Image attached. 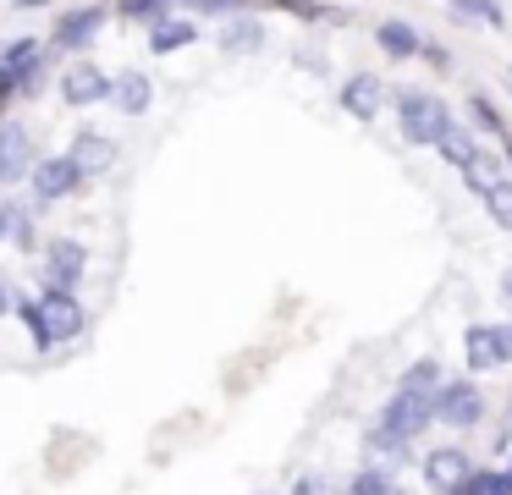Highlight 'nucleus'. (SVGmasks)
<instances>
[{"instance_id": "nucleus-1", "label": "nucleus", "mask_w": 512, "mask_h": 495, "mask_svg": "<svg viewBox=\"0 0 512 495\" xmlns=\"http://www.w3.org/2000/svg\"><path fill=\"white\" fill-rule=\"evenodd\" d=\"M23 319H28V336L39 341V347H56V341H72V336H83V325H89V314H83V303L72 292H39V303H28L23 308Z\"/></svg>"}, {"instance_id": "nucleus-2", "label": "nucleus", "mask_w": 512, "mask_h": 495, "mask_svg": "<svg viewBox=\"0 0 512 495\" xmlns=\"http://www.w3.org/2000/svg\"><path fill=\"white\" fill-rule=\"evenodd\" d=\"M397 116H402V138L419 143V149H435V138L452 127L446 105H441V99H430V94H402L397 99Z\"/></svg>"}, {"instance_id": "nucleus-3", "label": "nucleus", "mask_w": 512, "mask_h": 495, "mask_svg": "<svg viewBox=\"0 0 512 495\" xmlns=\"http://www.w3.org/2000/svg\"><path fill=\"white\" fill-rule=\"evenodd\" d=\"M479 413H485V396H479L474 380H441V391H435V418L452 429H474Z\"/></svg>"}, {"instance_id": "nucleus-4", "label": "nucleus", "mask_w": 512, "mask_h": 495, "mask_svg": "<svg viewBox=\"0 0 512 495\" xmlns=\"http://www.w3.org/2000/svg\"><path fill=\"white\" fill-rule=\"evenodd\" d=\"M380 424L391 429V435H402V440H413V435H424V429L435 424V396H419V391H397L386 402V413H380Z\"/></svg>"}, {"instance_id": "nucleus-5", "label": "nucleus", "mask_w": 512, "mask_h": 495, "mask_svg": "<svg viewBox=\"0 0 512 495\" xmlns=\"http://www.w3.org/2000/svg\"><path fill=\"white\" fill-rule=\"evenodd\" d=\"M83 270H89V253H83L72 237H56V242L45 248V275H50V292H72V286L83 281Z\"/></svg>"}, {"instance_id": "nucleus-6", "label": "nucleus", "mask_w": 512, "mask_h": 495, "mask_svg": "<svg viewBox=\"0 0 512 495\" xmlns=\"http://www.w3.org/2000/svg\"><path fill=\"white\" fill-rule=\"evenodd\" d=\"M34 171V138L23 121H0V182H23Z\"/></svg>"}, {"instance_id": "nucleus-7", "label": "nucleus", "mask_w": 512, "mask_h": 495, "mask_svg": "<svg viewBox=\"0 0 512 495\" xmlns=\"http://www.w3.org/2000/svg\"><path fill=\"white\" fill-rule=\"evenodd\" d=\"M468 473H474V468H468V451L463 446H441V451L424 457V484H430L435 495H452Z\"/></svg>"}, {"instance_id": "nucleus-8", "label": "nucleus", "mask_w": 512, "mask_h": 495, "mask_svg": "<svg viewBox=\"0 0 512 495\" xmlns=\"http://www.w3.org/2000/svg\"><path fill=\"white\" fill-rule=\"evenodd\" d=\"M61 94H67V105H100V99H111V77L94 61H78L61 72Z\"/></svg>"}, {"instance_id": "nucleus-9", "label": "nucleus", "mask_w": 512, "mask_h": 495, "mask_svg": "<svg viewBox=\"0 0 512 495\" xmlns=\"http://www.w3.org/2000/svg\"><path fill=\"white\" fill-rule=\"evenodd\" d=\"M78 165L67 160V154H50V160H39L34 165V198L39 204H56V198H67L72 187H78Z\"/></svg>"}, {"instance_id": "nucleus-10", "label": "nucleus", "mask_w": 512, "mask_h": 495, "mask_svg": "<svg viewBox=\"0 0 512 495\" xmlns=\"http://www.w3.org/2000/svg\"><path fill=\"white\" fill-rule=\"evenodd\" d=\"M463 347H468V369H496V363H512L507 330H501V325H474L463 336Z\"/></svg>"}, {"instance_id": "nucleus-11", "label": "nucleus", "mask_w": 512, "mask_h": 495, "mask_svg": "<svg viewBox=\"0 0 512 495\" xmlns=\"http://www.w3.org/2000/svg\"><path fill=\"white\" fill-rule=\"evenodd\" d=\"M380 99H386V83H380L375 72H358V77H347V88H342V110H347V116L369 121V116L380 110Z\"/></svg>"}, {"instance_id": "nucleus-12", "label": "nucleus", "mask_w": 512, "mask_h": 495, "mask_svg": "<svg viewBox=\"0 0 512 495\" xmlns=\"http://www.w3.org/2000/svg\"><path fill=\"white\" fill-rule=\"evenodd\" d=\"M100 22H105L100 6H78V11H67V17L56 22V33H50V39H56L61 50H78V44H89L94 33H100Z\"/></svg>"}, {"instance_id": "nucleus-13", "label": "nucleus", "mask_w": 512, "mask_h": 495, "mask_svg": "<svg viewBox=\"0 0 512 495\" xmlns=\"http://www.w3.org/2000/svg\"><path fill=\"white\" fill-rule=\"evenodd\" d=\"M67 160L78 165V171H89V176H94V171H111V165H116V143L100 138V132H78Z\"/></svg>"}, {"instance_id": "nucleus-14", "label": "nucleus", "mask_w": 512, "mask_h": 495, "mask_svg": "<svg viewBox=\"0 0 512 495\" xmlns=\"http://www.w3.org/2000/svg\"><path fill=\"white\" fill-rule=\"evenodd\" d=\"M149 94H155V88H149L144 72H122V77L111 83V105L127 110V116H144V110H149Z\"/></svg>"}, {"instance_id": "nucleus-15", "label": "nucleus", "mask_w": 512, "mask_h": 495, "mask_svg": "<svg viewBox=\"0 0 512 495\" xmlns=\"http://www.w3.org/2000/svg\"><path fill=\"white\" fill-rule=\"evenodd\" d=\"M375 39H380V50H386V55H397V61H402V55H419V50H424V44H419V33H413L408 22H380V28H375Z\"/></svg>"}, {"instance_id": "nucleus-16", "label": "nucleus", "mask_w": 512, "mask_h": 495, "mask_svg": "<svg viewBox=\"0 0 512 495\" xmlns=\"http://www.w3.org/2000/svg\"><path fill=\"white\" fill-rule=\"evenodd\" d=\"M397 391H419V396H435V391H441V363H435V358H419V363H413V369H408V374H402V380H397Z\"/></svg>"}, {"instance_id": "nucleus-17", "label": "nucleus", "mask_w": 512, "mask_h": 495, "mask_svg": "<svg viewBox=\"0 0 512 495\" xmlns=\"http://www.w3.org/2000/svg\"><path fill=\"white\" fill-rule=\"evenodd\" d=\"M485 209H490V220H496V226H507L512 231V176H496V182L485 187Z\"/></svg>"}, {"instance_id": "nucleus-18", "label": "nucleus", "mask_w": 512, "mask_h": 495, "mask_svg": "<svg viewBox=\"0 0 512 495\" xmlns=\"http://www.w3.org/2000/svg\"><path fill=\"white\" fill-rule=\"evenodd\" d=\"M347 495H402V484L391 479L386 468H364V473H353V484H347Z\"/></svg>"}, {"instance_id": "nucleus-19", "label": "nucleus", "mask_w": 512, "mask_h": 495, "mask_svg": "<svg viewBox=\"0 0 512 495\" xmlns=\"http://www.w3.org/2000/svg\"><path fill=\"white\" fill-rule=\"evenodd\" d=\"M435 149H441V154H446V160H452V165H468V160H474V154H479V143L468 138L463 127H446L441 138H435Z\"/></svg>"}, {"instance_id": "nucleus-20", "label": "nucleus", "mask_w": 512, "mask_h": 495, "mask_svg": "<svg viewBox=\"0 0 512 495\" xmlns=\"http://www.w3.org/2000/svg\"><path fill=\"white\" fill-rule=\"evenodd\" d=\"M364 446L375 451V457H397V462H408V440H402V435H391L386 424H380V429H369V440H364Z\"/></svg>"}, {"instance_id": "nucleus-21", "label": "nucleus", "mask_w": 512, "mask_h": 495, "mask_svg": "<svg viewBox=\"0 0 512 495\" xmlns=\"http://www.w3.org/2000/svg\"><path fill=\"white\" fill-rule=\"evenodd\" d=\"M149 44L155 50H182V44H193V22H160Z\"/></svg>"}, {"instance_id": "nucleus-22", "label": "nucleus", "mask_w": 512, "mask_h": 495, "mask_svg": "<svg viewBox=\"0 0 512 495\" xmlns=\"http://www.w3.org/2000/svg\"><path fill=\"white\" fill-rule=\"evenodd\" d=\"M463 176H468V187H474V193H485V187L496 182V160H485V154H474V160L463 165Z\"/></svg>"}, {"instance_id": "nucleus-23", "label": "nucleus", "mask_w": 512, "mask_h": 495, "mask_svg": "<svg viewBox=\"0 0 512 495\" xmlns=\"http://www.w3.org/2000/svg\"><path fill=\"white\" fill-rule=\"evenodd\" d=\"M457 11H463V17H485L490 28H501V6L496 0H452Z\"/></svg>"}, {"instance_id": "nucleus-24", "label": "nucleus", "mask_w": 512, "mask_h": 495, "mask_svg": "<svg viewBox=\"0 0 512 495\" xmlns=\"http://www.w3.org/2000/svg\"><path fill=\"white\" fill-rule=\"evenodd\" d=\"M292 495H336V484L325 479V473H303V479L292 484Z\"/></svg>"}, {"instance_id": "nucleus-25", "label": "nucleus", "mask_w": 512, "mask_h": 495, "mask_svg": "<svg viewBox=\"0 0 512 495\" xmlns=\"http://www.w3.org/2000/svg\"><path fill=\"white\" fill-rule=\"evenodd\" d=\"M127 17H144V22H160L166 17V0H122Z\"/></svg>"}, {"instance_id": "nucleus-26", "label": "nucleus", "mask_w": 512, "mask_h": 495, "mask_svg": "<svg viewBox=\"0 0 512 495\" xmlns=\"http://www.w3.org/2000/svg\"><path fill=\"white\" fill-rule=\"evenodd\" d=\"M254 39H259V33H254V28H248V22H237V28H232V33H226V39H221V44H226V50H243V44H254Z\"/></svg>"}, {"instance_id": "nucleus-27", "label": "nucleus", "mask_w": 512, "mask_h": 495, "mask_svg": "<svg viewBox=\"0 0 512 495\" xmlns=\"http://www.w3.org/2000/svg\"><path fill=\"white\" fill-rule=\"evenodd\" d=\"M474 116H479V121H485V127H490V132H501V121H496V110H490V105H485V94H474Z\"/></svg>"}, {"instance_id": "nucleus-28", "label": "nucleus", "mask_w": 512, "mask_h": 495, "mask_svg": "<svg viewBox=\"0 0 512 495\" xmlns=\"http://www.w3.org/2000/svg\"><path fill=\"white\" fill-rule=\"evenodd\" d=\"M193 11H232V6H243V0H188Z\"/></svg>"}, {"instance_id": "nucleus-29", "label": "nucleus", "mask_w": 512, "mask_h": 495, "mask_svg": "<svg viewBox=\"0 0 512 495\" xmlns=\"http://www.w3.org/2000/svg\"><path fill=\"white\" fill-rule=\"evenodd\" d=\"M501 303H507V308H512V270H507V275H501Z\"/></svg>"}, {"instance_id": "nucleus-30", "label": "nucleus", "mask_w": 512, "mask_h": 495, "mask_svg": "<svg viewBox=\"0 0 512 495\" xmlns=\"http://www.w3.org/2000/svg\"><path fill=\"white\" fill-rule=\"evenodd\" d=\"M6 308H12V292H6V281H0V319H6Z\"/></svg>"}, {"instance_id": "nucleus-31", "label": "nucleus", "mask_w": 512, "mask_h": 495, "mask_svg": "<svg viewBox=\"0 0 512 495\" xmlns=\"http://www.w3.org/2000/svg\"><path fill=\"white\" fill-rule=\"evenodd\" d=\"M501 484H507V495H512V468H507V473H501Z\"/></svg>"}, {"instance_id": "nucleus-32", "label": "nucleus", "mask_w": 512, "mask_h": 495, "mask_svg": "<svg viewBox=\"0 0 512 495\" xmlns=\"http://www.w3.org/2000/svg\"><path fill=\"white\" fill-rule=\"evenodd\" d=\"M0 237H6V204H0Z\"/></svg>"}, {"instance_id": "nucleus-33", "label": "nucleus", "mask_w": 512, "mask_h": 495, "mask_svg": "<svg viewBox=\"0 0 512 495\" xmlns=\"http://www.w3.org/2000/svg\"><path fill=\"white\" fill-rule=\"evenodd\" d=\"M507 83H512V72H507Z\"/></svg>"}]
</instances>
